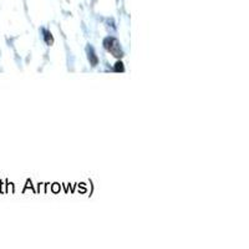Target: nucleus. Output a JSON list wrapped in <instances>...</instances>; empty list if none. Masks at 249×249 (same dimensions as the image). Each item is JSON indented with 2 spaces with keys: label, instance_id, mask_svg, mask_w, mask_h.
I'll list each match as a JSON object with an SVG mask.
<instances>
[{
  "label": "nucleus",
  "instance_id": "7ed1b4c3",
  "mask_svg": "<svg viewBox=\"0 0 249 249\" xmlns=\"http://www.w3.org/2000/svg\"><path fill=\"white\" fill-rule=\"evenodd\" d=\"M41 33H42V39H44L45 44H46V45H52V44H54V36H52V34H51L50 30L42 29Z\"/></svg>",
  "mask_w": 249,
  "mask_h": 249
},
{
  "label": "nucleus",
  "instance_id": "f257e3e1",
  "mask_svg": "<svg viewBox=\"0 0 249 249\" xmlns=\"http://www.w3.org/2000/svg\"><path fill=\"white\" fill-rule=\"evenodd\" d=\"M104 47L108 52H111L115 57L121 59L123 56V50L121 47L120 41L116 38H112V36H108L104 40Z\"/></svg>",
  "mask_w": 249,
  "mask_h": 249
},
{
  "label": "nucleus",
  "instance_id": "f03ea898",
  "mask_svg": "<svg viewBox=\"0 0 249 249\" xmlns=\"http://www.w3.org/2000/svg\"><path fill=\"white\" fill-rule=\"evenodd\" d=\"M86 54H87V59H89V61H90L91 65L96 66L97 64H99V56L96 55V51H95V49L92 46L89 45L86 47Z\"/></svg>",
  "mask_w": 249,
  "mask_h": 249
},
{
  "label": "nucleus",
  "instance_id": "20e7f679",
  "mask_svg": "<svg viewBox=\"0 0 249 249\" xmlns=\"http://www.w3.org/2000/svg\"><path fill=\"white\" fill-rule=\"evenodd\" d=\"M113 71H116V72H123L125 71L123 62L122 61H117L116 64L113 65Z\"/></svg>",
  "mask_w": 249,
  "mask_h": 249
}]
</instances>
